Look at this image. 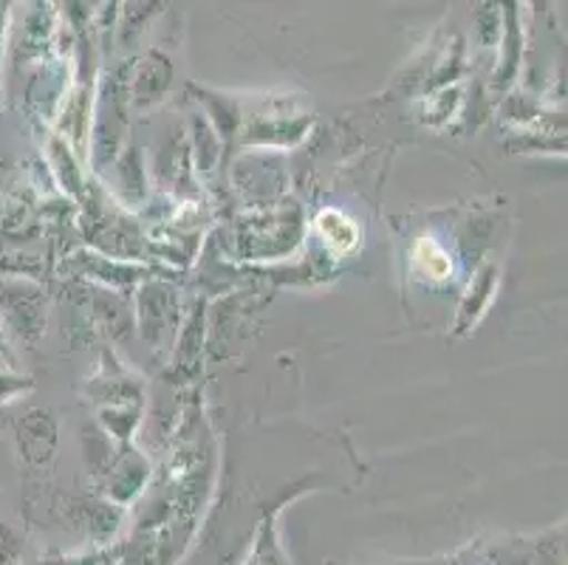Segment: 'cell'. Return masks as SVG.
I'll return each mask as SVG.
<instances>
[{"instance_id": "1", "label": "cell", "mask_w": 568, "mask_h": 565, "mask_svg": "<svg viewBox=\"0 0 568 565\" xmlns=\"http://www.w3.org/2000/svg\"><path fill=\"white\" fill-rule=\"evenodd\" d=\"M317 230L323 232L325 241L332 243V249H337V252H348V249L356 246V226L351 224L343 212L325 210L317 218Z\"/></svg>"}, {"instance_id": "2", "label": "cell", "mask_w": 568, "mask_h": 565, "mask_svg": "<svg viewBox=\"0 0 568 565\" xmlns=\"http://www.w3.org/2000/svg\"><path fill=\"white\" fill-rule=\"evenodd\" d=\"M416 261H418V266L425 269V272L430 274L433 280H442V278H447V274L453 272L450 258L444 255L442 249H438L433 241H422V243H418V246H416Z\"/></svg>"}, {"instance_id": "3", "label": "cell", "mask_w": 568, "mask_h": 565, "mask_svg": "<svg viewBox=\"0 0 568 565\" xmlns=\"http://www.w3.org/2000/svg\"><path fill=\"white\" fill-rule=\"evenodd\" d=\"M14 559V537L9 535L7 528L0 526V565H7Z\"/></svg>"}]
</instances>
